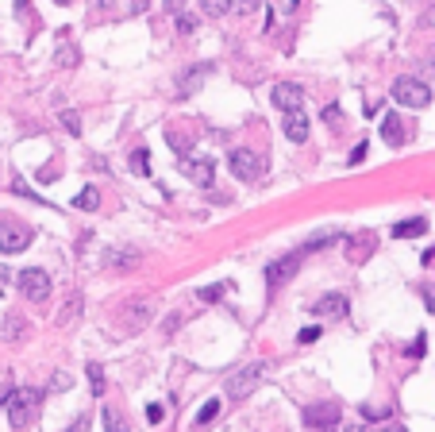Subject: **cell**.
I'll list each match as a JSON object with an SVG mask.
<instances>
[{"mask_svg":"<svg viewBox=\"0 0 435 432\" xmlns=\"http://www.w3.org/2000/svg\"><path fill=\"white\" fill-rule=\"evenodd\" d=\"M35 405H39V390H31V386L12 390V394L4 397V409H8L12 428H27L31 417H35Z\"/></svg>","mask_w":435,"mask_h":432,"instance_id":"1","label":"cell"},{"mask_svg":"<svg viewBox=\"0 0 435 432\" xmlns=\"http://www.w3.org/2000/svg\"><path fill=\"white\" fill-rule=\"evenodd\" d=\"M270 363H251V366H239L235 374H227V397H235V402H243V397H251L254 390H258V382L266 378Z\"/></svg>","mask_w":435,"mask_h":432,"instance_id":"2","label":"cell"},{"mask_svg":"<svg viewBox=\"0 0 435 432\" xmlns=\"http://www.w3.org/2000/svg\"><path fill=\"white\" fill-rule=\"evenodd\" d=\"M31 228L27 224H20L15 216H0V251L4 255H20V251H27V243H31Z\"/></svg>","mask_w":435,"mask_h":432,"instance_id":"3","label":"cell"},{"mask_svg":"<svg viewBox=\"0 0 435 432\" xmlns=\"http://www.w3.org/2000/svg\"><path fill=\"white\" fill-rule=\"evenodd\" d=\"M393 101L405 104V109H428L431 104V89L416 78H397L393 81Z\"/></svg>","mask_w":435,"mask_h":432,"instance_id":"4","label":"cell"},{"mask_svg":"<svg viewBox=\"0 0 435 432\" xmlns=\"http://www.w3.org/2000/svg\"><path fill=\"white\" fill-rule=\"evenodd\" d=\"M305 425H308V428H320V432H339V425H343V409H339V402L308 405V409H305Z\"/></svg>","mask_w":435,"mask_h":432,"instance_id":"5","label":"cell"},{"mask_svg":"<svg viewBox=\"0 0 435 432\" xmlns=\"http://www.w3.org/2000/svg\"><path fill=\"white\" fill-rule=\"evenodd\" d=\"M20 293L27 301H35V305H43L46 297H51V274L39 271V266H27V271H20Z\"/></svg>","mask_w":435,"mask_h":432,"instance_id":"6","label":"cell"},{"mask_svg":"<svg viewBox=\"0 0 435 432\" xmlns=\"http://www.w3.org/2000/svg\"><path fill=\"white\" fill-rule=\"evenodd\" d=\"M120 313H124V316H120V328H124L127 336L143 332L146 324L154 321V305H151V301H127V305L120 309Z\"/></svg>","mask_w":435,"mask_h":432,"instance_id":"7","label":"cell"},{"mask_svg":"<svg viewBox=\"0 0 435 432\" xmlns=\"http://www.w3.org/2000/svg\"><path fill=\"white\" fill-rule=\"evenodd\" d=\"M177 170H182L189 182L201 185V190H208V185H212V174H216V159H208V154H193V159H182V162H177Z\"/></svg>","mask_w":435,"mask_h":432,"instance_id":"8","label":"cell"},{"mask_svg":"<svg viewBox=\"0 0 435 432\" xmlns=\"http://www.w3.org/2000/svg\"><path fill=\"white\" fill-rule=\"evenodd\" d=\"M270 101H274V109H282L285 116H289V112H301V104H305V89H301L297 81H277V85L270 89Z\"/></svg>","mask_w":435,"mask_h":432,"instance_id":"9","label":"cell"},{"mask_svg":"<svg viewBox=\"0 0 435 432\" xmlns=\"http://www.w3.org/2000/svg\"><path fill=\"white\" fill-rule=\"evenodd\" d=\"M301 263H305V251H289V255H282L277 263H270L266 266V278H270V286H285V282L293 278V274L301 271Z\"/></svg>","mask_w":435,"mask_h":432,"instance_id":"10","label":"cell"},{"mask_svg":"<svg viewBox=\"0 0 435 432\" xmlns=\"http://www.w3.org/2000/svg\"><path fill=\"white\" fill-rule=\"evenodd\" d=\"M232 174L239 182H254L262 174V159L254 151H232Z\"/></svg>","mask_w":435,"mask_h":432,"instance_id":"11","label":"cell"},{"mask_svg":"<svg viewBox=\"0 0 435 432\" xmlns=\"http://www.w3.org/2000/svg\"><path fill=\"white\" fill-rule=\"evenodd\" d=\"M382 140L389 143V147H401V143H408V124L401 120V112H389V116L382 120Z\"/></svg>","mask_w":435,"mask_h":432,"instance_id":"12","label":"cell"},{"mask_svg":"<svg viewBox=\"0 0 435 432\" xmlns=\"http://www.w3.org/2000/svg\"><path fill=\"white\" fill-rule=\"evenodd\" d=\"M347 247H351V263H362L366 255H374L377 235H374V232H355V235L347 240Z\"/></svg>","mask_w":435,"mask_h":432,"instance_id":"13","label":"cell"},{"mask_svg":"<svg viewBox=\"0 0 435 432\" xmlns=\"http://www.w3.org/2000/svg\"><path fill=\"white\" fill-rule=\"evenodd\" d=\"M312 313H320V316H343V313H347V297H343V293H324V297L312 305Z\"/></svg>","mask_w":435,"mask_h":432,"instance_id":"14","label":"cell"},{"mask_svg":"<svg viewBox=\"0 0 435 432\" xmlns=\"http://www.w3.org/2000/svg\"><path fill=\"white\" fill-rule=\"evenodd\" d=\"M282 128H285V140H293V143L308 140V116H305V112H289Z\"/></svg>","mask_w":435,"mask_h":432,"instance_id":"15","label":"cell"},{"mask_svg":"<svg viewBox=\"0 0 435 432\" xmlns=\"http://www.w3.org/2000/svg\"><path fill=\"white\" fill-rule=\"evenodd\" d=\"M101 421H104V428H108V432H131V421L116 409V405H104V417Z\"/></svg>","mask_w":435,"mask_h":432,"instance_id":"16","label":"cell"},{"mask_svg":"<svg viewBox=\"0 0 435 432\" xmlns=\"http://www.w3.org/2000/svg\"><path fill=\"white\" fill-rule=\"evenodd\" d=\"M424 232H428V220H405V224L393 228L397 240H416V235H424Z\"/></svg>","mask_w":435,"mask_h":432,"instance_id":"17","label":"cell"},{"mask_svg":"<svg viewBox=\"0 0 435 432\" xmlns=\"http://www.w3.org/2000/svg\"><path fill=\"white\" fill-rule=\"evenodd\" d=\"M208 73H212V66H208V62H201V66L189 73V78H182V93H185V97H189V93H196V89H201V81L208 78Z\"/></svg>","mask_w":435,"mask_h":432,"instance_id":"18","label":"cell"},{"mask_svg":"<svg viewBox=\"0 0 435 432\" xmlns=\"http://www.w3.org/2000/svg\"><path fill=\"white\" fill-rule=\"evenodd\" d=\"M4 336L12 340V344H15V340H23V336H27V321H23L20 313H8V321H4Z\"/></svg>","mask_w":435,"mask_h":432,"instance_id":"19","label":"cell"},{"mask_svg":"<svg viewBox=\"0 0 435 432\" xmlns=\"http://www.w3.org/2000/svg\"><path fill=\"white\" fill-rule=\"evenodd\" d=\"M220 409H224V402H220V397H208V402L201 405V413H196V428L208 425V421H216V417H220Z\"/></svg>","mask_w":435,"mask_h":432,"instance_id":"20","label":"cell"},{"mask_svg":"<svg viewBox=\"0 0 435 432\" xmlns=\"http://www.w3.org/2000/svg\"><path fill=\"white\" fill-rule=\"evenodd\" d=\"M77 313H81V293H73V297L65 301V309L54 316V321H58V324H73V321H77Z\"/></svg>","mask_w":435,"mask_h":432,"instance_id":"21","label":"cell"},{"mask_svg":"<svg viewBox=\"0 0 435 432\" xmlns=\"http://www.w3.org/2000/svg\"><path fill=\"white\" fill-rule=\"evenodd\" d=\"M73 205H77V209H85V213H89V209H96V205H101V193H96L93 185H85V190H81L77 197H73Z\"/></svg>","mask_w":435,"mask_h":432,"instance_id":"22","label":"cell"},{"mask_svg":"<svg viewBox=\"0 0 435 432\" xmlns=\"http://www.w3.org/2000/svg\"><path fill=\"white\" fill-rule=\"evenodd\" d=\"M327 243H339V235H335V232H320V235H312V240H308L301 251L308 255V251H320V247H327Z\"/></svg>","mask_w":435,"mask_h":432,"instance_id":"23","label":"cell"},{"mask_svg":"<svg viewBox=\"0 0 435 432\" xmlns=\"http://www.w3.org/2000/svg\"><path fill=\"white\" fill-rule=\"evenodd\" d=\"M85 374H89V386H93V394L101 397V394H104V371H101L96 363H89V366H85Z\"/></svg>","mask_w":435,"mask_h":432,"instance_id":"24","label":"cell"},{"mask_svg":"<svg viewBox=\"0 0 435 432\" xmlns=\"http://www.w3.org/2000/svg\"><path fill=\"white\" fill-rule=\"evenodd\" d=\"M146 159H151L146 151H135V154H131V170H135L139 178H146V174H151V162H146Z\"/></svg>","mask_w":435,"mask_h":432,"instance_id":"25","label":"cell"},{"mask_svg":"<svg viewBox=\"0 0 435 432\" xmlns=\"http://www.w3.org/2000/svg\"><path fill=\"white\" fill-rule=\"evenodd\" d=\"M389 413H393V405H374V409H370V405H362V417L366 421H385Z\"/></svg>","mask_w":435,"mask_h":432,"instance_id":"26","label":"cell"},{"mask_svg":"<svg viewBox=\"0 0 435 432\" xmlns=\"http://www.w3.org/2000/svg\"><path fill=\"white\" fill-rule=\"evenodd\" d=\"M324 124L343 128V109H339V104H327V109H324Z\"/></svg>","mask_w":435,"mask_h":432,"instance_id":"27","label":"cell"},{"mask_svg":"<svg viewBox=\"0 0 435 432\" xmlns=\"http://www.w3.org/2000/svg\"><path fill=\"white\" fill-rule=\"evenodd\" d=\"M62 128L70 135H81V116H77V112H62Z\"/></svg>","mask_w":435,"mask_h":432,"instance_id":"28","label":"cell"},{"mask_svg":"<svg viewBox=\"0 0 435 432\" xmlns=\"http://www.w3.org/2000/svg\"><path fill=\"white\" fill-rule=\"evenodd\" d=\"M204 12H208V16H227V12H232V4H227V0H204Z\"/></svg>","mask_w":435,"mask_h":432,"instance_id":"29","label":"cell"},{"mask_svg":"<svg viewBox=\"0 0 435 432\" xmlns=\"http://www.w3.org/2000/svg\"><path fill=\"white\" fill-rule=\"evenodd\" d=\"M58 62H62V66H73V62H77V47L62 43V47H58Z\"/></svg>","mask_w":435,"mask_h":432,"instance_id":"30","label":"cell"},{"mask_svg":"<svg viewBox=\"0 0 435 432\" xmlns=\"http://www.w3.org/2000/svg\"><path fill=\"white\" fill-rule=\"evenodd\" d=\"M224 290H227L224 282H216V286H204V290H201V301H220V297H224Z\"/></svg>","mask_w":435,"mask_h":432,"instance_id":"31","label":"cell"},{"mask_svg":"<svg viewBox=\"0 0 435 432\" xmlns=\"http://www.w3.org/2000/svg\"><path fill=\"white\" fill-rule=\"evenodd\" d=\"M162 417H166V409H162L158 402H151V405H146V421H151V425H162Z\"/></svg>","mask_w":435,"mask_h":432,"instance_id":"32","label":"cell"},{"mask_svg":"<svg viewBox=\"0 0 435 432\" xmlns=\"http://www.w3.org/2000/svg\"><path fill=\"white\" fill-rule=\"evenodd\" d=\"M177 31H182V35H193L196 20H193V16H177Z\"/></svg>","mask_w":435,"mask_h":432,"instance_id":"33","label":"cell"},{"mask_svg":"<svg viewBox=\"0 0 435 432\" xmlns=\"http://www.w3.org/2000/svg\"><path fill=\"white\" fill-rule=\"evenodd\" d=\"M312 340H320V324H312V328H301L297 344H312Z\"/></svg>","mask_w":435,"mask_h":432,"instance_id":"34","label":"cell"},{"mask_svg":"<svg viewBox=\"0 0 435 432\" xmlns=\"http://www.w3.org/2000/svg\"><path fill=\"white\" fill-rule=\"evenodd\" d=\"M424 344H428V340H424V336H416L412 344H408V355H412V359H420V355H424Z\"/></svg>","mask_w":435,"mask_h":432,"instance_id":"35","label":"cell"},{"mask_svg":"<svg viewBox=\"0 0 435 432\" xmlns=\"http://www.w3.org/2000/svg\"><path fill=\"white\" fill-rule=\"evenodd\" d=\"M347 432H408V428H401V425H385V428H347Z\"/></svg>","mask_w":435,"mask_h":432,"instance_id":"36","label":"cell"},{"mask_svg":"<svg viewBox=\"0 0 435 432\" xmlns=\"http://www.w3.org/2000/svg\"><path fill=\"white\" fill-rule=\"evenodd\" d=\"M65 432H89V417H77V421H73V425L65 428Z\"/></svg>","mask_w":435,"mask_h":432,"instance_id":"37","label":"cell"},{"mask_svg":"<svg viewBox=\"0 0 435 432\" xmlns=\"http://www.w3.org/2000/svg\"><path fill=\"white\" fill-rule=\"evenodd\" d=\"M366 159V143H358L355 151H351V162H362Z\"/></svg>","mask_w":435,"mask_h":432,"instance_id":"38","label":"cell"},{"mask_svg":"<svg viewBox=\"0 0 435 432\" xmlns=\"http://www.w3.org/2000/svg\"><path fill=\"white\" fill-rule=\"evenodd\" d=\"M424 301H428V309L435 313V293H424Z\"/></svg>","mask_w":435,"mask_h":432,"instance_id":"39","label":"cell"}]
</instances>
